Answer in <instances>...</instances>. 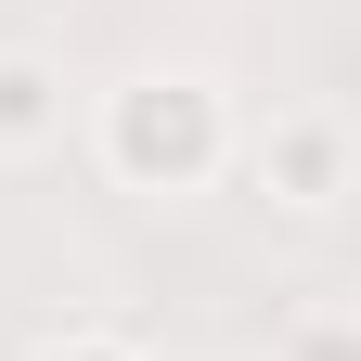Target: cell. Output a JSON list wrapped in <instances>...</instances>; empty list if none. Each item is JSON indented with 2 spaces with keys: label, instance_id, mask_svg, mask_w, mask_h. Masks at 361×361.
<instances>
[{
  "label": "cell",
  "instance_id": "cell-1",
  "mask_svg": "<svg viewBox=\"0 0 361 361\" xmlns=\"http://www.w3.org/2000/svg\"><path fill=\"white\" fill-rule=\"evenodd\" d=\"M90 155H104V180H129V194H207V180L245 155V129H233V90L207 65H142V78L104 90Z\"/></svg>",
  "mask_w": 361,
  "mask_h": 361
},
{
  "label": "cell",
  "instance_id": "cell-2",
  "mask_svg": "<svg viewBox=\"0 0 361 361\" xmlns=\"http://www.w3.org/2000/svg\"><path fill=\"white\" fill-rule=\"evenodd\" d=\"M245 180H258L284 219H336V207L361 194V129H348L336 104H284V116L245 142Z\"/></svg>",
  "mask_w": 361,
  "mask_h": 361
},
{
  "label": "cell",
  "instance_id": "cell-3",
  "mask_svg": "<svg viewBox=\"0 0 361 361\" xmlns=\"http://www.w3.org/2000/svg\"><path fill=\"white\" fill-rule=\"evenodd\" d=\"M65 142V65L52 52H0V155Z\"/></svg>",
  "mask_w": 361,
  "mask_h": 361
},
{
  "label": "cell",
  "instance_id": "cell-4",
  "mask_svg": "<svg viewBox=\"0 0 361 361\" xmlns=\"http://www.w3.org/2000/svg\"><path fill=\"white\" fill-rule=\"evenodd\" d=\"M271 361H361V310H297Z\"/></svg>",
  "mask_w": 361,
  "mask_h": 361
},
{
  "label": "cell",
  "instance_id": "cell-5",
  "mask_svg": "<svg viewBox=\"0 0 361 361\" xmlns=\"http://www.w3.org/2000/svg\"><path fill=\"white\" fill-rule=\"evenodd\" d=\"M26 361H142V348H129L116 323H65V336H39Z\"/></svg>",
  "mask_w": 361,
  "mask_h": 361
}]
</instances>
